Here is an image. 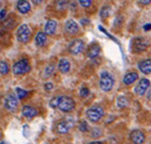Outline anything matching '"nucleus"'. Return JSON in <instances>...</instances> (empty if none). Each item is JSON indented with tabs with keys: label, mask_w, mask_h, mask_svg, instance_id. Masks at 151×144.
<instances>
[{
	"label": "nucleus",
	"mask_w": 151,
	"mask_h": 144,
	"mask_svg": "<svg viewBox=\"0 0 151 144\" xmlns=\"http://www.w3.org/2000/svg\"><path fill=\"white\" fill-rule=\"evenodd\" d=\"M57 108L59 111L63 113H70L75 110L76 103L75 101L70 96H58V101H57Z\"/></svg>",
	"instance_id": "1"
},
{
	"label": "nucleus",
	"mask_w": 151,
	"mask_h": 144,
	"mask_svg": "<svg viewBox=\"0 0 151 144\" xmlns=\"http://www.w3.org/2000/svg\"><path fill=\"white\" fill-rule=\"evenodd\" d=\"M114 85V79L112 75L107 71H103L100 74V81H99V86L103 92H110Z\"/></svg>",
	"instance_id": "2"
},
{
	"label": "nucleus",
	"mask_w": 151,
	"mask_h": 144,
	"mask_svg": "<svg viewBox=\"0 0 151 144\" xmlns=\"http://www.w3.org/2000/svg\"><path fill=\"white\" fill-rule=\"evenodd\" d=\"M149 46L148 41L143 37H137L135 39H133L132 44H131V49L133 52L136 53H141L143 51H145Z\"/></svg>",
	"instance_id": "3"
},
{
	"label": "nucleus",
	"mask_w": 151,
	"mask_h": 144,
	"mask_svg": "<svg viewBox=\"0 0 151 144\" xmlns=\"http://www.w3.org/2000/svg\"><path fill=\"white\" fill-rule=\"evenodd\" d=\"M31 70V66L29 64V61L27 59H22V60L15 62L12 66V72L15 75L26 74Z\"/></svg>",
	"instance_id": "4"
},
{
	"label": "nucleus",
	"mask_w": 151,
	"mask_h": 144,
	"mask_svg": "<svg viewBox=\"0 0 151 144\" xmlns=\"http://www.w3.org/2000/svg\"><path fill=\"white\" fill-rule=\"evenodd\" d=\"M31 30L29 28L28 24H21V26L17 28V41L21 42V43H28L31 39Z\"/></svg>",
	"instance_id": "5"
},
{
	"label": "nucleus",
	"mask_w": 151,
	"mask_h": 144,
	"mask_svg": "<svg viewBox=\"0 0 151 144\" xmlns=\"http://www.w3.org/2000/svg\"><path fill=\"white\" fill-rule=\"evenodd\" d=\"M87 118L91 122H98L104 116V110L99 106H94L87 110Z\"/></svg>",
	"instance_id": "6"
},
{
	"label": "nucleus",
	"mask_w": 151,
	"mask_h": 144,
	"mask_svg": "<svg viewBox=\"0 0 151 144\" xmlns=\"http://www.w3.org/2000/svg\"><path fill=\"white\" fill-rule=\"evenodd\" d=\"M84 48H85V43L84 41L80 39H76L74 41H72L68 45V51L70 54L73 55H78L80 53L83 52Z\"/></svg>",
	"instance_id": "7"
},
{
	"label": "nucleus",
	"mask_w": 151,
	"mask_h": 144,
	"mask_svg": "<svg viewBox=\"0 0 151 144\" xmlns=\"http://www.w3.org/2000/svg\"><path fill=\"white\" fill-rule=\"evenodd\" d=\"M4 107L9 112H15L17 109V96H14V94H8V96H6L5 101H4Z\"/></svg>",
	"instance_id": "8"
},
{
	"label": "nucleus",
	"mask_w": 151,
	"mask_h": 144,
	"mask_svg": "<svg viewBox=\"0 0 151 144\" xmlns=\"http://www.w3.org/2000/svg\"><path fill=\"white\" fill-rule=\"evenodd\" d=\"M149 86H150V81L146 78H142L138 82V84L136 85L134 90L138 96H142L146 94V92H147V89L149 88Z\"/></svg>",
	"instance_id": "9"
},
{
	"label": "nucleus",
	"mask_w": 151,
	"mask_h": 144,
	"mask_svg": "<svg viewBox=\"0 0 151 144\" xmlns=\"http://www.w3.org/2000/svg\"><path fill=\"white\" fill-rule=\"evenodd\" d=\"M130 139L134 144H143L145 141V134L141 130H133L130 134Z\"/></svg>",
	"instance_id": "10"
},
{
	"label": "nucleus",
	"mask_w": 151,
	"mask_h": 144,
	"mask_svg": "<svg viewBox=\"0 0 151 144\" xmlns=\"http://www.w3.org/2000/svg\"><path fill=\"white\" fill-rule=\"evenodd\" d=\"M64 31L68 35H75L79 32V26L74 19H68L64 24Z\"/></svg>",
	"instance_id": "11"
},
{
	"label": "nucleus",
	"mask_w": 151,
	"mask_h": 144,
	"mask_svg": "<svg viewBox=\"0 0 151 144\" xmlns=\"http://www.w3.org/2000/svg\"><path fill=\"white\" fill-rule=\"evenodd\" d=\"M73 126V122H70L68 120H64V121H61L57 124L56 126V130L59 134H65L70 131V129L72 128Z\"/></svg>",
	"instance_id": "12"
},
{
	"label": "nucleus",
	"mask_w": 151,
	"mask_h": 144,
	"mask_svg": "<svg viewBox=\"0 0 151 144\" xmlns=\"http://www.w3.org/2000/svg\"><path fill=\"white\" fill-rule=\"evenodd\" d=\"M138 68L140 71L144 74H150L151 73V59H145V60H142L139 62Z\"/></svg>",
	"instance_id": "13"
},
{
	"label": "nucleus",
	"mask_w": 151,
	"mask_h": 144,
	"mask_svg": "<svg viewBox=\"0 0 151 144\" xmlns=\"http://www.w3.org/2000/svg\"><path fill=\"white\" fill-rule=\"evenodd\" d=\"M56 28H57V23L56 21L54 19H49V21L46 23L45 26H44V33L46 35H53L56 31Z\"/></svg>",
	"instance_id": "14"
},
{
	"label": "nucleus",
	"mask_w": 151,
	"mask_h": 144,
	"mask_svg": "<svg viewBox=\"0 0 151 144\" xmlns=\"http://www.w3.org/2000/svg\"><path fill=\"white\" fill-rule=\"evenodd\" d=\"M22 113L28 119H32L38 115V111L35 108L31 107V106H24L23 109H22Z\"/></svg>",
	"instance_id": "15"
},
{
	"label": "nucleus",
	"mask_w": 151,
	"mask_h": 144,
	"mask_svg": "<svg viewBox=\"0 0 151 144\" xmlns=\"http://www.w3.org/2000/svg\"><path fill=\"white\" fill-rule=\"evenodd\" d=\"M100 52H101L100 46H99L98 44L95 43V44H92V45L89 47L88 51H87V55H88L89 58L94 59V58H96L99 54H100Z\"/></svg>",
	"instance_id": "16"
},
{
	"label": "nucleus",
	"mask_w": 151,
	"mask_h": 144,
	"mask_svg": "<svg viewBox=\"0 0 151 144\" xmlns=\"http://www.w3.org/2000/svg\"><path fill=\"white\" fill-rule=\"evenodd\" d=\"M17 8L21 13L26 14L31 10V4L30 2L26 1V0H19V1L17 2Z\"/></svg>",
	"instance_id": "17"
},
{
	"label": "nucleus",
	"mask_w": 151,
	"mask_h": 144,
	"mask_svg": "<svg viewBox=\"0 0 151 144\" xmlns=\"http://www.w3.org/2000/svg\"><path fill=\"white\" fill-rule=\"evenodd\" d=\"M138 77H139V75L137 72H129L124 76L123 82L124 84H126V85H130V84L134 83L135 81L138 79Z\"/></svg>",
	"instance_id": "18"
},
{
	"label": "nucleus",
	"mask_w": 151,
	"mask_h": 144,
	"mask_svg": "<svg viewBox=\"0 0 151 144\" xmlns=\"http://www.w3.org/2000/svg\"><path fill=\"white\" fill-rule=\"evenodd\" d=\"M47 42V35L44 32H39L35 37V43L38 47H43Z\"/></svg>",
	"instance_id": "19"
},
{
	"label": "nucleus",
	"mask_w": 151,
	"mask_h": 144,
	"mask_svg": "<svg viewBox=\"0 0 151 144\" xmlns=\"http://www.w3.org/2000/svg\"><path fill=\"white\" fill-rule=\"evenodd\" d=\"M58 70L63 74L68 73L70 70V63L64 58L60 59L58 62Z\"/></svg>",
	"instance_id": "20"
},
{
	"label": "nucleus",
	"mask_w": 151,
	"mask_h": 144,
	"mask_svg": "<svg viewBox=\"0 0 151 144\" xmlns=\"http://www.w3.org/2000/svg\"><path fill=\"white\" fill-rule=\"evenodd\" d=\"M129 105V101H128V99L125 96H119L116 99V106L119 107V109H124V108H126L127 106Z\"/></svg>",
	"instance_id": "21"
},
{
	"label": "nucleus",
	"mask_w": 151,
	"mask_h": 144,
	"mask_svg": "<svg viewBox=\"0 0 151 144\" xmlns=\"http://www.w3.org/2000/svg\"><path fill=\"white\" fill-rule=\"evenodd\" d=\"M110 11H111V7H110V6H107V5L103 6L100 10V16L102 18H107L110 15Z\"/></svg>",
	"instance_id": "22"
},
{
	"label": "nucleus",
	"mask_w": 151,
	"mask_h": 144,
	"mask_svg": "<svg viewBox=\"0 0 151 144\" xmlns=\"http://www.w3.org/2000/svg\"><path fill=\"white\" fill-rule=\"evenodd\" d=\"M9 71V66L5 61H0V73L3 75L7 74Z\"/></svg>",
	"instance_id": "23"
},
{
	"label": "nucleus",
	"mask_w": 151,
	"mask_h": 144,
	"mask_svg": "<svg viewBox=\"0 0 151 144\" xmlns=\"http://www.w3.org/2000/svg\"><path fill=\"white\" fill-rule=\"evenodd\" d=\"M15 92H17V97H19V99H23L24 97H26L27 96H28V94H29L27 90L23 89V88H19V87H17Z\"/></svg>",
	"instance_id": "24"
},
{
	"label": "nucleus",
	"mask_w": 151,
	"mask_h": 144,
	"mask_svg": "<svg viewBox=\"0 0 151 144\" xmlns=\"http://www.w3.org/2000/svg\"><path fill=\"white\" fill-rule=\"evenodd\" d=\"M54 72V65H49V66H47L46 67V69H45V72H44V74H45V76L46 77H48V76H50L52 73Z\"/></svg>",
	"instance_id": "25"
},
{
	"label": "nucleus",
	"mask_w": 151,
	"mask_h": 144,
	"mask_svg": "<svg viewBox=\"0 0 151 144\" xmlns=\"http://www.w3.org/2000/svg\"><path fill=\"white\" fill-rule=\"evenodd\" d=\"M79 130L82 132H86L88 131V123L86 121H82L79 124Z\"/></svg>",
	"instance_id": "26"
},
{
	"label": "nucleus",
	"mask_w": 151,
	"mask_h": 144,
	"mask_svg": "<svg viewBox=\"0 0 151 144\" xmlns=\"http://www.w3.org/2000/svg\"><path fill=\"white\" fill-rule=\"evenodd\" d=\"M89 94H90V90H89L88 87L81 88V90H80V96H82V97H87Z\"/></svg>",
	"instance_id": "27"
},
{
	"label": "nucleus",
	"mask_w": 151,
	"mask_h": 144,
	"mask_svg": "<svg viewBox=\"0 0 151 144\" xmlns=\"http://www.w3.org/2000/svg\"><path fill=\"white\" fill-rule=\"evenodd\" d=\"M101 134H102V131H101L100 129H98V128H94V129L91 131V136L94 137V138H97V137H99Z\"/></svg>",
	"instance_id": "28"
},
{
	"label": "nucleus",
	"mask_w": 151,
	"mask_h": 144,
	"mask_svg": "<svg viewBox=\"0 0 151 144\" xmlns=\"http://www.w3.org/2000/svg\"><path fill=\"white\" fill-rule=\"evenodd\" d=\"M79 3L83 7H90L91 4H92V1H90V0H80Z\"/></svg>",
	"instance_id": "29"
},
{
	"label": "nucleus",
	"mask_w": 151,
	"mask_h": 144,
	"mask_svg": "<svg viewBox=\"0 0 151 144\" xmlns=\"http://www.w3.org/2000/svg\"><path fill=\"white\" fill-rule=\"evenodd\" d=\"M57 101H58V97H54V99H51L50 107L51 108H57Z\"/></svg>",
	"instance_id": "30"
},
{
	"label": "nucleus",
	"mask_w": 151,
	"mask_h": 144,
	"mask_svg": "<svg viewBox=\"0 0 151 144\" xmlns=\"http://www.w3.org/2000/svg\"><path fill=\"white\" fill-rule=\"evenodd\" d=\"M44 87H45V89L46 90H51L53 88V83H51V82H47V83H45V85H44Z\"/></svg>",
	"instance_id": "31"
},
{
	"label": "nucleus",
	"mask_w": 151,
	"mask_h": 144,
	"mask_svg": "<svg viewBox=\"0 0 151 144\" xmlns=\"http://www.w3.org/2000/svg\"><path fill=\"white\" fill-rule=\"evenodd\" d=\"M6 9H1L0 10V21H2V19L5 17V15H6Z\"/></svg>",
	"instance_id": "32"
},
{
	"label": "nucleus",
	"mask_w": 151,
	"mask_h": 144,
	"mask_svg": "<svg viewBox=\"0 0 151 144\" xmlns=\"http://www.w3.org/2000/svg\"><path fill=\"white\" fill-rule=\"evenodd\" d=\"M143 28L146 31V32H147V31H150V30H151V23H147V24H145V26H143Z\"/></svg>",
	"instance_id": "33"
},
{
	"label": "nucleus",
	"mask_w": 151,
	"mask_h": 144,
	"mask_svg": "<svg viewBox=\"0 0 151 144\" xmlns=\"http://www.w3.org/2000/svg\"><path fill=\"white\" fill-rule=\"evenodd\" d=\"M81 23H83V24H88V23H89V19H88V18H83V19H81Z\"/></svg>",
	"instance_id": "34"
},
{
	"label": "nucleus",
	"mask_w": 151,
	"mask_h": 144,
	"mask_svg": "<svg viewBox=\"0 0 151 144\" xmlns=\"http://www.w3.org/2000/svg\"><path fill=\"white\" fill-rule=\"evenodd\" d=\"M147 99H151V88H149L147 92Z\"/></svg>",
	"instance_id": "35"
},
{
	"label": "nucleus",
	"mask_w": 151,
	"mask_h": 144,
	"mask_svg": "<svg viewBox=\"0 0 151 144\" xmlns=\"http://www.w3.org/2000/svg\"><path fill=\"white\" fill-rule=\"evenodd\" d=\"M89 144H104V142H102V141H92Z\"/></svg>",
	"instance_id": "36"
},
{
	"label": "nucleus",
	"mask_w": 151,
	"mask_h": 144,
	"mask_svg": "<svg viewBox=\"0 0 151 144\" xmlns=\"http://www.w3.org/2000/svg\"><path fill=\"white\" fill-rule=\"evenodd\" d=\"M140 3H143V4H148V3H150V1L148 0V1H139Z\"/></svg>",
	"instance_id": "37"
},
{
	"label": "nucleus",
	"mask_w": 151,
	"mask_h": 144,
	"mask_svg": "<svg viewBox=\"0 0 151 144\" xmlns=\"http://www.w3.org/2000/svg\"><path fill=\"white\" fill-rule=\"evenodd\" d=\"M0 139H1V132H0Z\"/></svg>",
	"instance_id": "38"
}]
</instances>
